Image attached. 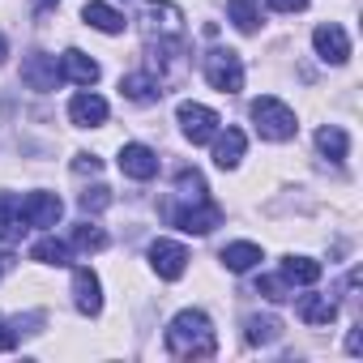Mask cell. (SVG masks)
Listing matches in <instances>:
<instances>
[{"instance_id":"cell-1","label":"cell","mask_w":363,"mask_h":363,"mask_svg":"<svg viewBox=\"0 0 363 363\" xmlns=\"http://www.w3.org/2000/svg\"><path fill=\"white\" fill-rule=\"evenodd\" d=\"M167 350L175 359H214L218 354V337H214V325L206 312L189 308L179 312L171 325H167Z\"/></svg>"},{"instance_id":"cell-2","label":"cell","mask_w":363,"mask_h":363,"mask_svg":"<svg viewBox=\"0 0 363 363\" xmlns=\"http://www.w3.org/2000/svg\"><path fill=\"white\" fill-rule=\"evenodd\" d=\"M252 124H257V133L265 137V141H291L295 137V111L282 103V99H257L252 103Z\"/></svg>"},{"instance_id":"cell-3","label":"cell","mask_w":363,"mask_h":363,"mask_svg":"<svg viewBox=\"0 0 363 363\" xmlns=\"http://www.w3.org/2000/svg\"><path fill=\"white\" fill-rule=\"evenodd\" d=\"M141 22H145V39H150V43L184 39V13H179L171 0H150L145 13H141Z\"/></svg>"},{"instance_id":"cell-4","label":"cell","mask_w":363,"mask_h":363,"mask_svg":"<svg viewBox=\"0 0 363 363\" xmlns=\"http://www.w3.org/2000/svg\"><path fill=\"white\" fill-rule=\"evenodd\" d=\"M206 82H210L214 90H223V94L244 90V65H240V52H231V48H214V52L206 56Z\"/></svg>"},{"instance_id":"cell-5","label":"cell","mask_w":363,"mask_h":363,"mask_svg":"<svg viewBox=\"0 0 363 363\" xmlns=\"http://www.w3.org/2000/svg\"><path fill=\"white\" fill-rule=\"evenodd\" d=\"M171 223L179 231H189V235H210L214 227H223V210L210 197H201V201H193L184 210H171Z\"/></svg>"},{"instance_id":"cell-6","label":"cell","mask_w":363,"mask_h":363,"mask_svg":"<svg viewBox=\"0 0 363 363\" xmlns=\"http://www.w3.org/2000/svg\"><path fill=\"white\" fill-rule=\"evenodd\" d=\"M218 124H223L218 111H210V107H201V103H179V128H184V137H189L193 145L214 141Z\"/></svg>"},{"instance_id":"cell-7","label":"cell","mask_w":363,"mask_h":363,"mask_svg":"<svg viewBox=\"0 0 363 363\" xmlns=\"http://www.w3.org/2000/svg\"><path fill=\"white\" fill-rule=\"evenodd\" d=\"M150 265H154L158 278L175 282V278H184V269H189V248L175 244V240H154L150 244Z\"/></svg>"},{"instance_id":"cell-8","label":"cell","mask_w":363,"mask_h":363,"mask_svg":"<svg viewBox=\"0 0 363 363\" xmlns=\"http://www.w3.org/2000/svg\"><path fill=\"white\" fill-rule=\"evenodd\" d=\"M22 82H26L30 90H39V94L56 90V86H60V65H56V56H48V52H30V56L22 60Z\"/></svg>"},{"instance_id":"cell-9","label":"cell","mask_w":363,"mask_h":363,"mask_svg":"<svg viewBox=\"0 0 363 363\" xmlns=\"http://www.w3.org/2000/svg\"><path fill=\"white\" fill-rule=\"evenodd\" d=\"M73 303H77L82 316H99V312H103V286H99V274L86 269V265L73 269Z\"/></svg>"},{"instance_id":"cell-10","label":"cell","mask_w":363,"mask_h":363,"mask_svg":"<svg viewBox=\"0 0 363 363\" xmlns=\"http://www.w3.org/2000/svg\"><path fill=\"white\" fill-rule=\"evenodd\" d=\"M312 43H316V56H320L325 65H346V60H350V39H346V30H342L337 22L316 26Z\"/></svg>"},{"instance_id":"cell-11","label":"cell","mask_w":363,"mask_h":363,"mask_svg":"<svg viewBox=\"0 0 363 363\" xmlns=\"http://www.w3.org/2000/svg\"><path fill=\"white\" fill-rule=\"evenodd\" d=\"M120 171H124L128 179H154V175H158V154H154L150 145L128 141V145H120Z\"/></svg>"},{"instance_id":"cell-12","label":"cell","mask_w":363,"mask_h":363,"mask_svg":"<svg viewBox=\"0 0 363 363\" xmlns=\"http://www.w3.org/2000/svg\"><path fill=\"white\" fill-rule=\"evenodd\" d=\"M60 214H65V206H60L56 193H30V197L22 201V218H26V227H56Z\"/></svg>"},{"instance_id":"cell-13","label":"cell","mask_w":363,"mask_h":363,"mask_svg":"<svg viewBox=\"0 0 363 363\" xmlns=\"http://www.w3.org/2000/svg\"><path fill=\"white\" fill-rule=\"evenodd\" d=\"M69 120H73V124H82V128H99V124L107 120V99H99V94H90V90H82V94L69 103Z\"/></svg>"},{"instance_id":"cell-14","label":"cell","mask_w":363,"mask_h":363,"mask_svg":"<svg viewBox=\"0 0 363 363\" xmlns=\"http://www.w3.org/2000/svg\"><path fill=\"white\" fill-rule=\"evenodd\" d=\"M120 90L133 103H158L162 99V82L154 73H128V77H120Z\"/></svg>"},{"instance_id":"cell-15","label":"cell","mask_w":363,"mask_h":363,"mask_svg":"<svg viewBox=\"0 0 363 363\" xmlns=\"http://www.w3.org/2000/svg\"><path fill=\"white\" fill-rule=\"evenodd\" d=\"M244 133L240 128H227V133H214V162L223 167V171H231V167H240V158H244Z\"/></svg>"},{"instance_id":"cell-16","label":"cell","mask_w":363,"mask_h":363,"mask_svg":"<svg viewBox=\"0 0 363 363\" xmlns=\"http://www.w3.org/2000/svg\"><path fill=\"white\" fill-rule=\"evenodd\" d=\"M60 77L77 82V86H94L99 82V65L86 56V52H65L60 56Z\"/></svg>"},{"instance_id":"cell-17","label":"cell","mask_w":363,"mask_h":363,"mask_svg":"<svg viewBox=\"0 0 363 363\" xmlns=\"http://www.w3.org/2000/svg\"><path fill=\"white\" fill-rule=\"evenodd\" d=\"M82 18H86V26H94L103 35H120L124 30V13H116L111 5H103V0H90V5L82 9Z\"/></svg>"},{"instance_id":"cell-18","label":"cell","mask_w":363,"mask_h":363,"mask_svg":"<svg viewBox=\"0 0 363 363\" xmlns=\"http://www.w3.org/2000/svg\"><path fill=\"white\" fill-rule=\"evenodd\" d=\"M316 150H320L329 162H346V154H350V137H346V128L325 124V128L316 133Z\"/></svg>"},{"instance_id":"cell-19","label":"cell","mask_w":363,"mask_h":363,"mask_svg":"<svg viewBox=\"0 0 363 363\" xmlns=\"http://www.w3.org/2000/svg\"><path fill=\"white\" fill-rule=\"evenodd\" d=\"M282 337V320L278 316H248L244 320V342L248 346H269Z\"/></svg>"},{"instance_id":"cell-20","label":"cell","mask_w":363,"mask_h":363,"mask_svg":"<svg viewBox=\"0 0 363 363\" xmlns=\"http://www.w3.org/2000/svg\"><path fill=\"white\" fill-rule=\"evenodd\" d=\"M320 261H312V257H286L282 261V278L286 282H299V286H312V282H320Z\"/></svg>"},{"instance_id":"cell-21","label":"cell","mask_w":363,"mask_h":363,"mask_svg":"<svg viewBox=\"0 0 363 363\" xmlns=\"http://www.w3.org/2000/svg\"><path fill=\"white\" fill-rule=\"evenodd\" d=\"M26 218H22V206L13 201V197H0V244H13V240H22V227Z\"/></svg>"},{"instance_id":"cell-22","label":"cell","mask_w":363,"mask_h":363,"mask_svg":"<svg viewBox=\"0 0 363 363\" xmlns=\"http://www.w3.org/2000/svg\"><path fill=\"white\" fill-rule=\"evenodd\" d=\"M299 316H303L308 325H333L337 303L325 299V295H303V299H299Z\"/></svg>"},{"instance_id":"cell-23","label":"cell","mask_w":363,"mask_h":363,"mask_svg":"<svg viewBox=\"0 0 363 363\" xmlns=\"http://www.w3.org/2000/svg\"><path fill=\"white\" fill-rule=\"evenodd\" d=\"M257 261H261V248H257V244H227V248H223V265H227L231 274H248Z\"/></svg>"},{"instance_id":"cell-24","label":"cell","mask_w":363,"mask_h":363,"mask_svg":"<svg viewBox=\"0 0 363 363\" xmlns=\"http://www.w3.org/2000/svg\"><path fill=\"white\" fill-rule=\"evenodd\" d=\"M30 257H35L39 265H69V257H73V248H69L65 240H56V235H48V240H39V244L30 248Z\"/></svg>"},{"instance_id":"cell-25","label":"cell","mask_w":363,"mask_h":363,"mask_svg":"<svg viewBox=\"0 0 363 363\" xmlns=\"http://www.w3.org/2000/svg\"><path fill=\"white\" fill-rule=\"evenodd\" d=\"M227 13H231V22H235L244 35H257V26H261L257 0H227Z\"/></svg>"},{"instance_id":"cell-26","label":"cell","mask_w":363,"mask_h":363,"mask_svg":"<svg viewBox=\"0 0 363 363\" xmlns=\"http://www.w3.org/2000/svg\"><path fill=\"white\" fill-rule=\"evenodd\" d=\"M73 248L77 252H103L107 248V231L94 227V223H77L73 227Z\"/></svg>"},{"instance_id":"cell-27","label":"cell","mask_w":363,"mask_h":363,"mask_svg":"<svg viewBox=\"0 0 363 363\" xmlns=\"http://www.w3.org/2000/svg\"><path fill=\"white\" fill-rule=\"evenodd\" d=\"M175 189H179V197H189V201H201L206 197V179H201V171H179L175 175Z\"/></svg>"},{"instance_id":"cell-28","label":"cell","mask_w":363,"mask_h":363,"mask_svg":"<svg viewBox=\"0 0 363 363\" xmlns=\"http://www.w3.org/2000/svg\"><path fill=\"white\" fill-rule=\"evenodd\" d=\"M77 206H82L86 214H99V210H107V206H111V189L94 184V189H86V193L77 197Z\"/></svg>"},{"instance_id":"cell-29","label":"cell","mask_w":363,"mask_h":363,"mask_svg":"<svg viewBox=\"0 0 363 363\" xmlns=\"http://www.w3.org/2000/svg\"><path fill=\"white\" fill-rule=\"evenodd\" d=\"M257 295H265L269 303H286V299H291L286 278H261V282H257Z\"/></svg>"},{"instance_id":"cell-30","label":"cell","mask_w":363,"mask_h":363,"mask_svg":"<svg viewBox=\"0 0 363 363\" xmlns=\"http://www.w3.org/2000/svg\"><path fill=\"white\" fill-rule=\"evenodd\" d=\"M73 171H77V175H99V171H103V158H94V154H77Z\"/></svg>"},{"instance_id":"cell-31","label":"cell","mask_w":363,"mask_h":363,"mask_svg":"<svg viewBox=\"0 0 363 363\" xmlns=\"http://www.w3.org/2000/svg\"><path fill=\"white\" fill-rule=\"evenodd\" d=\"M269 9H274V13H303L308 0H269Z\"/></svg>"},{"instance_id":"cell-32","label":"cell","mask_w":363,"mask_h":363,"mask_svg":"<svg viewBox=\"0 0 363 363\" xmlns=\"http://www.w3.org/2000/svg\"><path fill=\"white\" fill-rule=\"evenodd\" d=\"M13 346H18V329L0 325V354H5V350H13Z\"/></svg>"},{"instance_id":"cell-33","label":"cell","mask_w":363,"mask_h":363,"mask_svg":"<svg viewBox=\"0 0 363 363\" xmlns=\"http://www.w3.org/2000/svg\"><path fill=\"white\" fill-rule=\"evenodd\" d=\"M346 350H350V354H359V350H363V337H359V329H350V333H346Z\"/></svg>"},{"instance_id":"cell-34","label":"cell","mask_w":363,"mask_h":363,"mask_svg":"<svg viewBox=\"0 0 363 363\" xmlns=\"http://www.w3.org/2000/svg\"><path fill=\"white\" fill-rule=\"evenodd\" d=\"M30 5H35V9H39V13H48V9H52V5H60V0H30Z\"/></svg>"},{"instance_id":"cell-35","label":"cell","mask_w":363,"mask_h":363,"mask_svg":"<svg viewBox=\"0 0 363 363\" xmlns=\"http://www.w3.org/2000/svg\"><path fill=\"white\" fill-rule=\"evenodd\" d=\"M9 265H13V257H9V252H0V274H5Z\"/></svg>"},{"instance_id":"cell-36","label":"cell","mask_w":363,"mask_h":363,"mask_svg":"<svg viewBox=\"0 0 363 363\" xmlns=\"http://www.w3.org/2000/svg\"><path fill=\"white\" fill-rule=\"evenodd\" d=\"M5 56H9V48H5V39H0V65H5Z\"/></svg>"}]
</instances>
